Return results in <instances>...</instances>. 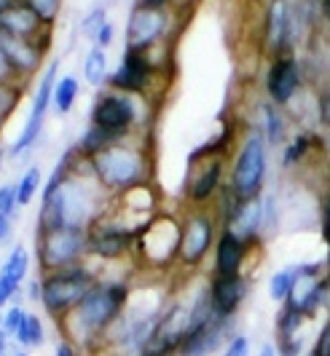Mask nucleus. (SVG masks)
<instances>
[{
    "label": "nucleus",
    "mask_w": 330,
    "mask_h": 356,
    "mask_svg": "<svg viewBox=\"0 0 330 356\" xmlns=\"http://www.w3.org/2000/svg\"><path fill=\"white\" fill-rule=\"evenodd\" d=\"M89 169L100 188L110 198H116L137 185L153 182V150L146 137L121 140L89 159Z\"/></svg>",
    "instance_id": "obj_3"
},
{
    "label": "nucleus",
    "mask_w": 330,
    "mask_h": 356,
    "mask_svg": "<svg viewBox=\"0 0 330 356\" xmlns=\"http://www.w3.org/2000/svg\"><path fill=\"white\" fill-rule=\"evenodd\" d=\"M52 38H54V30H46V33L38 35L36 40L0 35V49L8 56L11 67L17 72L19 83L30 86L33 78L46 70V65H49L46 59H49V54H52Z\"/></svg>",
    "instance_id": "obj_15"
},
{
    "label": "nucleus",
    "mask_w": 330,
    "mask_h": 356,
    "mask_svg": "<svg viewBox=\"0 0 330 356\" xmlns=\"http://www.w3.org/2000/svg\"><path fill=\"white\" fill-rule=\"evenodd\" d=\"M78 99H81V81H78L75 75H70V72L59 75L54 86L52 110H54L56 115H68V113H73V107Z\"/></svg>",
    "instance_id": "obj_26"
},
{
    "label": "nucleus",
    "mask_w": 330,
    "mask_h": 356,
    "mask_svg": "<svg viewBox=\"0 0 330 356\" xmlns=\"http://www.w3.org/2000/svg\"><path fill=\"white\" fill-rule=\"evenodd\" d=\"M81 70H84V81L92 86V89H105L108 86V78H110V62H108V51L105 49H100V46H92L86 56H84V65H81Z\"/></svg>",
    "instance_id": "obj_24"
},
{
    "label": "nucleus",
    "mask_w": 330,
    "mask_h": 356,
    "mask_svg": "<svg viewBox=\"0 0 330 356\" xmlns=\"http://www.w3.org/2000/svg\"><path fill=\"white\" fill-rule=\"evenodd\" d=\"M46 30H52V27H46L24 0H19L14 8H8V11L0 17V35L36 40V38L43 35Z\"/></svg>",
    "instance_id": "obj_21"
},
{
    "label": "nucleus",
    "mask_w": 330,
    "mask_h": 356,
    "mask_svg": "<svg viewBox=\"0 0 330 356\" xmlns=\"http://www.w3.org/2000/svg\"><path fill=\"white\" fill-rule=\"evenodd\" d=\"M309 356H330V316L325 319V324L320 327V332H317V340H314Z\"/></svg>",
    "instance_id": "obj_41"
},
{
    "label": "nucleus",
    "mask_w": 330,
    "mask_h": 356,
    "mask_svg": "<svg viewBox=\"0 0 330 356\" xmlns=\"http://www.w3.org/2000/svg\"><path fill=\"white\" fill-rule=\"evenodd\" d=\"M314 150H320V140H317V134L312 131H301V134H295L290 143H285L282 147V169H295V166H301L304 161L312 156Z\"/></svg>",
    "instance_id": "obj_25"
},
{
    "label": "nucleus",
    "mask_w": 330,
    "mask_h": 356,
    "mask_svg": "<svg viewBox=\"0 0 330 356\" xmlns=\"http://www.w3.org/2000/svg\"><path fill=\"white\" fill-rule=\"evenodd\" d=\"M279 222V207L274 196H263V236H272Z\"/></svg>",
    "instance_id": "obj_37"
},
{
    "label": "nucleus",
    "mask_w": 330,
    "mask_h": 356,
    "mask_svg": "<svg viewBox=\"0 0 330 356\" xmlns=\"http://www.w3.org/2000/svg\"><path fill=\"white\" fill-rule=\"evenodd\" d=\"M0 316H3V308H0Z\"/></svg>",
    "instance_id": "obj_54"
},
{
    "label": "nucleus",
    "mask_w": 330,
    "mask_h": 356,
    "mask_svg": "<svg viewBox=\"0 0 330 356\" xmlns=\"http://www.w3.org/2000/svg\"><path fill=\"white\" fill-rule=\"evenodd\" d=\"M54 356H81V351H78V346H73L70 340H59L54 348Z\"/></svg>",
    "instance_id": "obj_47"
},
{
    "label": "nucleus",
    "mask_w": 330,
    "mask_h": 356,
    "mask_svg": "<svg viewBox=\"0 0 330 356\" xmlns=\"http://www.w3.org/2000/svg\"><path fill=\"white\" fill-rule=\"evenodd\" d=\"M40 191H43V169L33 163V166H27L24 169V175L17 179V196H19V207L24 209V207H30L33 204V198L40 196Z\"/></svg>",
    "instance_id": "obj_30"
},
{
    "label": "nucleus",
    "mask_w": 330,
    "mask_h": 356,
    "mask_svg": "<svg viewBox=\"0 0 330 356\" xmlns=\"http://www.w3.org/2000/svg\"><path fill=\"white\" fill-rule=\"evenodd\" d=\"M134 8H148V11H178V14H183V0H134Z\"/></svg>",
    "instance_id": "obj_38"
},
{
    "label": "nucleus",
    "mask_w": 330,
    "mask_h": 356,
    "mask_svg": "<svg viewBox=\"0 0 330 356\" xmlns=\"http://www.w3.org/2000/svg\"><path fill=\"white\" fill-rule=\"evenodd\" d=\"M304 321H306V316L301 314V308H298L295 303H290V300H285L282 308H279V314H276V321H274L276 343H288V340L298 338Z\"/></svg>",
    "instance_id": "obj_27"
},
{
    "label": "nucleus",
    "mask_w": 330,
    "mask_h": 356,
    "mask_svg": "<svg viewBox=\"0 0 330 356\" xmlns=\"http://www.w3.org/2000/svg\"><path fill=\"white\" fill-rule=\"evenodd\" d=\"M180 220H183V228H180L178 266L183 270H196V268L204 266L207 257H212L220 222L212 209H191V207H185Z\"/></svg>",
    "instance_id": "obj_12"
},
{
    "label": "nucleus",
    "mask_w": 330,
    "mask_h": 356,
    "mask_svg": "<svg viewBox=\"0 0 330 356\" xmlns=\"http://www.w3.org/2000/svg\"><path fill=\"white\" fill-rule=\"evenodd\" d=\"M19 295H22V286H17L14 282H8V279H0V308L17 303Z\"/></svg>",
    "instance_id": "obj_42"
},
{
    "label": "nucleus",
    "mask_w": 330,
    "mask_h": 356,
    "mask_svg": "<svg viewBox=\"0 0 330 356\" xmlns=\"http://www.w3.org/2000/svg\"><path fill=\"white\" fill-rule=\"evenodd\" d=\"M40 292H43V282H40V273L24 282V295H27V300H30V303H38V305H40Z\"/></svg>",
    "instance_id": "obj_44"
},
{
    "label": "nucleus",
    "mask_w": 330,
    "mask_h": 356,
    "mask_svg": "<svg viewBox=\"0 0 330 356\" xmlns=\"http://www.w3.org/2000/svg\"><path fill=\"white\" fill-rule=\"evenodd\" d=\"M180 228L183 220L175 212L153 214L137 231L132 260L140 270H169L178 266L180 254Z\"/></svg>",
    "instance_id": "obj_7"
},
{
    "label": "nucleus",
    "mask_w": 330,
    "mask_h": 356,
    "mask_svg": "<svg viewBox=\"0 0 330 356\" xmlns=\"http://www.w3.org/2000/svg\"><path fill=\"white\" fill-rule=\"evenodd\" d=\"M24 94H27L24 83H0V129L8 124V118L17 113Z\"/></svg>",
    "instance_id": "obj_31"
},
{
    "label": "nucleus",
    "mask_w": 330,
    "mask_h": 356,
    "mask_svg": "<svg viewBox=\"0 0 330 356\" xmlns=\"http://www.w3.org/2000/svg\"><path fill=\"white\" fill-rule=\"evenodd\" d=\"M223 356H253V346L247 335H234L223 346Z\"/></svg>",
    "instance_id": "obj_40"
},
{
    "label": "nucleus",
    "mask_w": 330,
    "mask_h": 356,
    "mask_svg": "<svg viewBox=\"0 0 330 356\" xmlns=\"http://www.w3.org/2000/svg\"><path fill=\"white\" fill-rule=\"evenodd\" d=\"M260 113V124L256 126L258 131L263 134V140L269 147H285L288 143V118H285V107L274 105L269 99H263L258 105Z\"/></svg>",
    "instance_id": "obj_22"
},
{
    "label": "nucleus",
    "mask_w": 330,
    "mask_h": 356,
    "mask_svg": "<svg viewBox=\"0 0 330 356\" xmlns=\"http://www.w3.org/2000/svg\"><path fill=\"white\" fill-rule=\"evenodd\" d=\"M19 196H17V182H6L0 185V217H11L17 220L19 214Z\"/></svg>",
    "instance_id": "obj_35"
},
{
    "label": "nucleus",
    "mask_w": 330,
    "mask_h": 356,
    "mask_svg": "<svg viewBox=\"0 0 330 356\" xmlns=\"http://www.w3.org/2000/svg\"><path fill=\"white\" fill-rule=\"evenodd\" d=\"M8 348H11V338L0 330V356H8Z\"/></svg>",
    "instance_id": "obj_50"
},
{
    "label": "nucleus",
    "mask_w": 330,
    "mask_h": 356,
    "mask_svg": "<svg viewBox=\"0 0 330 356\" xmlns=\"http://www.w3.org/2000/svg\"><path fill=\"white\" fill-rule=\"evenodd\" d=\"M33 11L38 14V19L46 24V27H52L54 30L56 19L62 14V6H65V0H24Z\"/></svg>",
    "instance_id": "obj_32"
},
{
    "label": "nucleus",
    "mask_w": 330,
    "mask_h": 356,
    "mask_svg": "<svg viewBox=\"0 0 330 356\" xmlns=\"http://www.w3.org/2000/svg\"><path fill=\"white\" fill-rule=\"evenodd\" d=\"M301 282V276H298V266H285L274 270V276L269 279V298L274 300V303H285V300H290L295 292V286Z\"/></svg>",
    "instance_id": "obj_28"
},
{
    "label": "nucleus",
    "mask_w": 330,
    "mask_h": 356,
    "mask_svg": "<svg viewBox=\"0 0 330 356\" xmlns=\"http://www.w3.org/2000/svg\"><path fill=\"white\" fill-rule=\"evenodd\" d=\"M14 222L17 220H11V217H0V247L11 244V238H14Z\"/></svg>",
    "instance_id": "obj_46"
},
{
    "label": "nucleus",
    "mask_w": 330,
    "mask_h": 356,
    "mask_svg": "<svg viewBox=\"0 0 330 356\" xmlns=\"http://www.w3.org/2000/svg\"><path fill=\"white\" fill-rule=\"evenodd\" d=\"M132 303V282L127 276H113V279H100L92 292L75 305L73 314H68L59 321L62 340H70L78 346L81 354H100L102 340L108 330L127 314Z\"/></svg>",
    "instance_id": "obj_2"
},
{
    "label": "nucleus",
    "mask_w": 330,
    "mask_h": 356,
    "mask_svg": "<svg viewBox=\"0 0 330 356\" xmlns=\"http://www.w3.org/2000/svg\"><path fill=\"white\" fill-rule=\"evenodd\" d=\"M113 40H116V24L108 22V24H102V27L97 30V35L92 38V46H100V49L108 51L110 46H113Z\"/></svg>",
    "instance_id": "obj_43"
},
{
    "label": "nucleus",
    "mask_w": 330,
    "mask_h": 356,
    "mask_svg": "<svg viewBox=\"0 0 330 356\" xmlns=\"http://www.w3.org/2000/svg\"><path fill=\"white\" fill-rule=\"evenodd\" d=\"M17 3H19V0H0V17H3V14L8 11V8H14Z\"/></svg>",
    "instance_id": "obj_51"
},
{
    "label": "nucleus",
    "mask_w": 330,
    "mask_h": 356,
    "mask_svg": "<svg viewBox=\"0 0 330 356\" xmlns=\"http://www.w3.org/2000/svg\"><path fill=\"white\" fill-rule=\"evenodd\" d=\"M30 268H33V254L24 244H17L0 263V279H8L17 286H24L27 276H30Z\"/></svg>",
    "instance_id": "obj_23"
},
{
    "label": "nucleus",
    "mask_w": 330,
    "mask_h": 356,
    "mask_svg": "<svg viewBox=\"0 0 330 356\" xmlns=\"http://www.w3.org/2000/svg\"><path fill=\"white\" fill-rule=\"evenodd\" d=\"M59 56H54L49 65H46V70L40 72V78H38L36 83V91H33V97H30V113H27V121L22 126V131L17 134V140L11 143V147L6 150L8 153V159H24V156H30L33 150H36V145L40 143V137H43V129H46V118H49V113H52V99H54V86H56V78H59Z\"/></svg>",
    "instance_id": "obj_9"
},
{
    "label": "nucleus",
    "mask_w": 330,
    "mask_h": 356,
    "mask_svg": "<svg viewBox=\"0 0 330 356\" xmlns=\"http://www.w3.org/2000/svg\"><path fill=\"white\" fill-rule=\"evenodd\" d=\"M314 110H317V124L322 126V129H330V86L320 89Z\"/></svg>",
    "instance_id": "obj_39"
},
{
    "label": "nucleus",
    "mask_w": 330,
    "mask_h": 356,
    "mask_svg": "<svg viewBox=\"0 0 330 356\" xmlns=\"http://www.w3.org/2000/svg\"><path fill=\"white\" fill-rule=\"evenodd\" d=\"M260 247L247 238H242L231 228H220L215 250H212V276H242L250 252Z\"/></svg>",
    "instance_id": "obj_19"
},
{
    "label": "nucleus",
    "mask_w": 330,
    "mask_h": 356,
    "mask_svg": "<svg viewBox=\"0 0 330 356\" xmlns=\"http://www.w3.org/2000/svg\"><path fill=\"white\" fill-rule=\"evenodd\" d=\"M317 6H320V17H322V22L330 27V0H317Z\"/></svg>",
    "instance_id": "obj_48"
},
{
    "label": "nucleus",
    "mask_w": 330,
    "mask_h": 356,
    "mask_svg": "<svg viewBox=\"0 0 330 356\" xmlns=\"http://www.w3.org/2000/svg\"><path fill=\"white\" fill-rule=\"evenodd\" d=\"M320 231H322V241H325V247H328L325 266H328V273H330V182H328L325 196H322V204H320Z\"/></svg>",
    "instance_id": "obj_36"
},
{
    "label": "nucleus",
    "mask_w": 330,
    "mask_h": 356,
    "mask_svg": "<svg viewBox=\"0 0 330 356\" xmlns=\"http://www.w3.org/2000/svg\"><path fill=\"white\" fill-rule=\"evenodd\" d=\"M148 105L150 99L105 86L94 94L92 107H89V126L110 134L116 143L132 140V137H146Z\"/></svg>",
    "instance_id": "obj_5"
},
{
    "label": "nucleus",
    "mask_w": 330,
    "mask_h": 356,
    "mask_svg": "<svg viewBox=\"0 0 330 356\" xmlns=\"http://www.w3.org/2000/svg\"><path fill=\"white\" fill-rule=\"evenodd\" d=\"M234 145L231 126L212 143L196 147L188 156V169L183 179V207L191 209H212L220 191L228 185V153Z\"/></svg>",
    "instance_id": "obj_4"
},
{
    "label": "nucleus",
    "mask_w": 330,
    "mask_h": 356,
    "mask_svg": "<svg viewBox=\"0 0 330 356\" xmlns=\"http://www.w3.org/2000/svg\"><path fill=\"white\" fill-rule=\"evenodd\" d=\"M6 159H8V153L0 147V175H3V163H6Z\"/></svg>",
    "instance_id": "obj_52"
},
{
    "label": "nucleus",
    "mask_w": 330,
    "mask_h": 356,
    "mask_svg": "<svg viewBox=\"0 0 330 356\" xmlns=\"http://www.w3.org/2000/svg\"><path fill=\"white\" fill-rule=\"evenodd\" d=\"M304 89V67L295 54L269 56V67L263 75V94L269 102L279 107H290Z\"/></svg>",
    "instance_id": "obj_16"
},
{
    "label": "nucleus",
    "mask_w": 330,
    "mask_h": 356,
    "mask_svg": "<svg viewBox=\"0 0 330 356\" xmlns=\"http://www.w3.org/2000/svg\"><path fill=\"white\" fill-rule=\"evenodd\" d=\"M212 311L223 319H234L250 295V279L242 276H210L207 282Z\"/></svg>",
    "instance_id": "obj_20"
},
{
    "label": "nucleus",
    "mask_w": 330,
    "mask_h": 356,
    "mask_svg": "<svg viewBox=\"0 0 330 356\" xmlns=\"http://www.w3.org/2000/svg\"><path fill=\"white\" fill-rule=\"evenodd\" d=\"M162 49L150 54L140 51H124L118 67L110 72L108 89L124 91V94H134L143 99H153L159 83L164 81V67L166 62L159 59Z\"/></svg>",
    "instance_id": "obj_10"
},
{
    "label": "nucleus",
    "mask_w": 330,
    "mask_h": 356,
    "mask_svg": "<svg viewBox=\"0 0 330 356\" xmlns=\"http://www.w3.org/2000/svg\"><path fill=\"white\" fill-rule=\"evenodd\" d=\"M33 260L38 266V273H54V270H62V268H73L86 263L89 260L86 231L62 228V231L36 233Z\"/></svg>",
    "instance_id": "obj_11"
},
{
    "label": "nucleus",
    "mask_w": 330,
    "mask_h": 356,
    "mask_svg": "<svg viewBox=\"0 0 330 356\" xmlns=\"http://www.w3.org/2000/svg\"><path fill=\"white\" fill-rule=\"evenodd\" d=\"M234 335H237L234 332V319H223L215 314L210 319L188 327L183 343L178 348V356H212Z\"/></svg>",
    "instance_id": "obj_18"
},
{
    "label": "nucleus",
    "mask_w": 330,
    "mask_h": 356,
    "mask_svg": "<svg viewBox=\"0 0 330 356\" xmlns=\"http://www.w3.org/2000/svg\"><path fill=\"white\" fill-rule=\"evenodd\" d=\"M140 228H132L116 214L105 212L100 220H94L86 231L89 238V257L94 263H121L129 260L134 252V238Z\"/></svg>",
    "instance_id": "obj_14"
},
{
    "label": "nucleus",
    "mask_w": 330,
    "mask_h": 356,
    "mask_svg": "<svg viewBox=\"0 0 330 356\" xmlns=\"http://www.w3.org/2000/svg\"><path fill=\"white\" fill-rule=\"evenodd\" d=\"M295 38H298V22H295V6L290 0H269L263 11V49L269 56L295 54Z\"/></svg>",
    "instance_id": "obj_17"
},
{
    "label": "nucleus",
    "mask_w": 330,
    "mask_h": 356,
    "mask_svg": "<svg viewBox=\"0 0 330 356\" xmlns=\"http://www.w3.org/2000/svg\"><path fill=\"white\" fill-rule=\"evenodd\" d=\"M269 145L256 126L239 140L237 153L228 163V188L239 201L260 198L269 179Z\"/></svg>",
    "instance_id": "obj_8"
},
{
    "label": "nucleus",
    "mask_w": 330,
    "mask_h": 356,
    "mask_svg": "<svg viewBox=\"0 0 330 356\" xmlns=\"http://www.w3.org/2000/svg\"><path fill=\"white\" fill-rule=\"evenodd\" d=\"M279 351H276V343H263L260 348H258L256 356H276Z\"/></svg>",
    "instance_id": "obj_49"
},
{
    "label": "nucleus",
    "mask_w": 330,
    "mask_h": 356,
    "mask_svg": "<svg viewBox=\"0 0 330 356\" xmlns=\"http://www.w3.org/2000/svg\"><path fill=\"white\" fill-rule=\"evenodd\" d=\"M276 351H279L276 356H301V351H304V340H301V335H298V338L288 340V343H276Z\"/></svg>",
    "instance_id": "obj_45"
},
{
    "label": "nucleus",
    "mask_w": 330,
    "mask_h": 356,
    "mask_svg": "<svg viewBox=\"0 0 330 356\" xmlns=\"http://www.w3.org/2000/svg\"><path fill=\"white\" fill-rule=\"evenodd\" d=\"M14 340L22 346V351H36V348H40L46 343V324H43V319L38 314H33V311H27V316L22 321V327H19Z\"/></svg>",
    "instance_id": "obj_29"
},
{
    "label": "nucleus",
    "mask_w": 330,
    "mask_h": 356,
    "mask_svg": "<svg viewBox=\"0 0 330 356\" xmlns=\"http://www.w3.org/2000/svg\"><path fill=\"white\" fill-rule=\"evenodd\" d=\"M100 279H102L100 263L94 266L92 257L86 263H81V266L62 268V270H54V273H40V282H43L40 305H43L46 316L59 324L68 314H73L75 305L92 292Z\"/></svg>",
    "instance_id": "obj_6"
},
{
    "label": "nucleus",
    "mask_w": 330,
    "mask_h": 356,
    "mask_svg": "<svg viewBox=\"0 0 330 356\" xmlns=\"http://www.w3.org/2000/svg\"><path fill=\"white\" fill-rule=\"evenodd\" d=\"M108 6L105 3H97L94 8H89V14L81 19V33L92 40L94 35H97V30L102 27V24H108Z\"/></svg>",
    "instance_id": "obj_34"
},
{
    "label": "nucleus",
    "mask_w": 330,
    "mask_h": 356,
    "mask_svg": "<svg viewBox=\"0 0 330 356\" xmlns=\"http://www.w3.org/2000/svg\"><path fill=\"white\" fill-rule=\"evenodd\" d=\"M24 316H27V308H24V305H19V303L6 305V308H3V316H0V330L14 340L19 332V327H22V321H24Z\"/></svg>",
    "instance_id": "obj_33"
},
{
    "label": "nucleus",
    "mask_w": 330,
    "mask_h": 356,
    "mask_svg": "<svg viewBox=\"0 0 330 356\" xmlns=\"http://www.w3.org/2000/svg\"><path fill=\"white\" fill-rule=\"evenodd\" d=\"M108 204L110 196L94 179L89 161L81 159L75 147H70L59 159L52 177L46 179L40 191L36 233L62 231V228L89 231L94 220L108 212Z\"/></svg>",
    "instance_id": "obj_1"
},
{
    "label": "nucleus",
    "mask_w": 330,
    "mask_h": 356,
    "mask_svg": "<svg viewBox=\"0 0 330 356\" xmlns=\"http://www.w3.org/2000/svg\"><path fill=\"white\" fill-rule=\"evenodd\" d=\"M11 356H27V351H17V354H11Z\"/></svg>",
    "instance_id": "obj_53"
},
{
    "label": "nucleus",
    "mask_w": 330,
    "mask_h": 356,
    "mask_svg": "<svg viewBox=\"0 0 330 356\" xmlns=\"http://www.w3.org/2000/svg\"><path fill=\"white\" fill-rule=\"evenodd\" d=\"M178 19H180L178 11H148L132 6L124 27V51L150 54L156 49H164L175 35Z\"/></svg>",
    "instance_id": "obj_13"
}]
</instances>
